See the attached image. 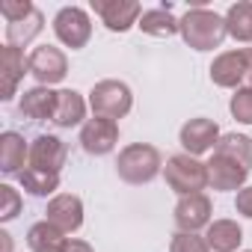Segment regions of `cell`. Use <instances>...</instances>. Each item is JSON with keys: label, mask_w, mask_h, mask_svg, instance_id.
<instances>
[{"label": "cell", "mask_w": 252, "mask_h": 252, "mask_svg": "<svg viewBox=\"0 0 252 252\" xmlns=\"http://www.w3.org/2000/svg\"><path fill=\"white\" fill-rule=\"evenodd\" d=\"M181 27V39L193 48V51H214L222 45V39L228 36L225 30V18H220L217 12L205 9V6H193L187 9V15L178 21Z\"/></svg>", "instance_id": "6da1fadb"}, {"label": "cell", "mask_w": 252, "mask_h": 252, "mask_svg": "<svg viewBox=\"0 0 252 252\" xmlns=\"http://www.w3.org/2000/svg\"><path fill=\"white\" fill-rule=\"evenodd\" d=\"M160 169H163L160 152L155 146H146V143H134L128 149H122L119 160H116L119 178L128 184H149L152 178H158Z\"/></svg>", "instance_id": "7a4b0ae2"}, {"label": "cell", "mask_w": 252, "mask_h": 252, "mask_svg": "<svg viewBox=\"0 0 252 252\" xmlns=\"http://www.w3.org/2000/svg\"><path fill=\"white\" fill-rule=\"evenodd\" d=\"M163 178H166V184H169L178 196L202 193V190L208 187V166L199 163L193 155H175V158L166 160Z\"/></svg>", "instance_id": "3957f363"}, {"label": "cell", "mask_w": 252, "mask_h": 252, "mask_svg": "<svg viewBox=\"0 0 252 252\" xmlns=\"http://www.w3.org/2000/svg\"><path fill=\"white\" fill-rule=\"evenodd\" d=\"M89 107L95 116H104V119H122L128 116L131 107H134V95L128 89V83L122 80H98L89 92Z\"/></svg>", "instance_id": "277c9868"}, {"label": "cell", "mask_w": 252, "mask_h": 252, "mask_svg": "<svg viewBox=\"0 0 252 252\" xmlns=\"http://www.w3.org/2000/svg\"><path fill=\"white\" fill-rule=\"evenodd\" d=\"M54 33H57V39L65 48L77 51V48H83L92 39V21H89V15L80 6H65L54 18Z\"/></svg>", "instance_id": "5b68a950"}, {"label": "cell", "mask_w": 252, "mask_h": 252, "mask_svg": "<svg viewBox=\"0 0 252 252\" xmlns=\"http://www.w3.org/2000/svg\"><path fill=\"white\" fill-rule=\"evenodd\" d=\"M27 63H30V74L39 80V86H54V83L65 80V74H68V60L54 45H39L27 57Z\"/></svg>", "instance_id": "8992f818"}, {"label": "cell", "mask_w": 252, "mask_h": 252, "mask_svg": "<svg viewBox=\"0 0 252 252\" xmlns=\"http://www.w3.org/2000/svg\"><path fill=\"white\" fill-rule=\"evenodd\" d=\"M119 143V122L104 119V116H92L83 128H80V146L86 155H110Z\"/></svg>", "instance_id": "52a82bcc"}, {"label": "cell", "mask_w": 252, "mask_h": 252, "mask_svg": "<svg viewBox=\"0 0 252 252\" xmlns=\"http://www.w3.org/2000/svg\"><path fill=\"white\" fill-rule=\"evenodd\" d=\"M92 9L101 15L104 27L113 33H125L143 18V6L137 0H92Z\"/></svg>", "instance_id": "ba28073f"}, {"label": "cell", "mask_w": 252, "mask_h": 252, "mask_svg": "<svg viewBox=\"0 0 252 252\" xmlns=\"http://www.w3.org/2000/svg\"><path fill=\"white\" fill-rule=\"evenodd\" d=\"M181 146H184V155H205L211 149H217L220 143V128H217V122L211 119H190L184 128H181Z\"/></svg>", "instance_id": "9c48e42d"}, {"label": "cell", "mask_w": 252, "mask_h": 252, "mask_svg": "<svg viewBox=\"0 0 252 252\" xmlns=\"http://www.w3.org/2000/svg\"><path fill=\"white\" fill-rule=\"evenodd\" d=\"M45 220L51 225H57L60 231H77L83 225V202L71 193H60L48 202V211H45Z\"/></svg>", "instance_id": "30bf717a"}, {"label": "cell", "mask_w": 252, "mask_h": 252, "mask_svg": "<svg viewBox=\"0 0 252 252\" xmlns=\"http://www.w3.org/2000/svg\"><path fill=\"white\" fill-rule=\"evenodd\" d=\"M175 222L181 231H199V228L211 225V199L205 193L181 196L175 205Z\"/></svg>", "instance_id": "8fae6325"}, {"label": "cell", "mask_w": 252, "mask_h": 252, "mask_svg": "<svg viewBox=\"0 0 252 252\" xmlns=\"http://www.w3.org/2000/svg\"><path fill=\"white\" fill-rule=\"evenodd\" d=\"M65 158H68V149L60 137H51V134H42L33 140L30 146V166L36 169H48V172H60L65 166Z\"/></svg>", "instance_id": "7c38bea8"}, {"label": "cell", "mask_w": 252, "mask_h": 252, "mask_svg": "<svg viewBox=\"0 0 252 252\" xmlns=\"http://www.w3.org/2000/svg\"><path fill=\"white\" fill-rule=\"evenodd\" d=\"M24 71H30V63L24 60L21 48H12V45H3L0 48V98L9 101L24 77Z\"/></svg>", "instance_id": "4fadbf2b"}, {"label": "cell", "mask_w": 252, "mask_h": 252, "mask_svg": "<svg viewBox=\"0 0 252 252\" xmlns=\"http://www.w3.org/2000/svg\"><path fill=\"white\" fill-rule=\"evenodd\" d=\"M205 166H208V184L214 190H240L246 175H249V169H243L240 163H234V160H228L217 152Z\"/></svg>", "instance_id": "5bb4252c"}, {"label": "cell", "mask_w": 252, "mask_h": 252, "mask_svg": "<svg viewBox=\"0 0 252 252\" xmlns=\"http://www.w3.org/2000/svg\"><path fill=\"white\" fill-rule=\"evenodd\" d=\"M30 158V149L24 143L21 134L15 131H6V134H0V172L3 175H21L24 169V160Z\"/></svg>", "instance_id": "9a60e30c"}, {"label": "cell", "mask_w": 252, "mask_h": 252, "mask_svg": "<svg viewBox=\"0 0 252 252\" xmlns=\"http://www.w3.org/2000/svg\"><path fill=\"white\" fill-rule=\"evenodd\" d=\"M86 119V101L74 89H60L57 92V110H54V125L57 128H74Z\"/></svg>", "instance_id": "2e32d148"}, {"label": "cell", "mask_w": 252, "mask_h": 252, "mask_svg": "<svg viewBox=\"0 0 252 252\" xmlns=\"http://www.w3.org/2000/svg\"><path fill=\"white\" fill-rule=\"evenodd\" d=\"M18 110L21 116L33 119V122H45V119H54V110H57V92H51L48 86H36V89H27L18 101Z\"/></svg>", "instance_id": "e0dca14e"}, {"label": "cell", "mask_w": 252, "mask_h": 252, "mask_svg": "<svg viewBox=\"0 0 252 252\" xmlns=\"http://www.w3.org/2000/svg\"><path fill=\"white\" fill-rule=\"evenodd\" d=\"M243 54L240 51H225L220 54L214 63H211V80L217 86H225V89H234L243 83Z\"/></svg>", "instance_id": "ac0fdd59"}, {"label": "cell", "mask_w": 252, "mask_h": 252, "mask_svg": "<svg viewBox=\"0 0 252 252\" xmlns=\"http://www.w3.org/2000/svg\"><path fill=\"white\" fill-rule=\"evenodd\" d=\"M27 246H30L33 252H65L68 237H65V231H60L57 225H51L48 220H42V222L30 225V231H27Z\"/></svg>", "instance_id": "d6986e66"}, {"label": "cell", "mask_w": 252, "mask_h": 252, "mask_svg": "<svg viewBox=\"0 0 252 252\" xmlns=\"http://www.w3.org/2000/svg\"><path fill=\"white\" fill-rule=\"evenodd\" d=\"M205 240L214 252H237V246L243 243V231L234 220H214L208 225Z\"/></svg>", "instance_id": "ffe728a7"}, {"label": "cell", "mask_w": 252, "mask_h": 252, "mask_svg": "<svg viewBox=\"0 0 252 252\" xmlns=\"http://www.w3.org/2000/svg\"><path fill=\"white\" fill-rule=\"evenodd\" d=\"M225 30L234 42H252V0H237L228 6Z\"/></svg>", "instance_id": "44dd1931"}, {"label": "cell", "mask_w": 252, "mask_h": 252, "mask_svg": "<svg viewBox=\"0 0 252 252\" xmlns=\"http://www.w3.org/2000/svg\"><path fill=\"white\" fill-rule=\"evenodd\" d=\"M137 27H140L143 33H149V36H158V39H169V36H175V33H181V27H178V21L172 18V12H169V6H158V9H146Z\"/></svg>", "instance_id": "7402d4cb"}, {"label": "cell", "mask_w": 252, "mask_h": 252, "mask_svg": "<svg viewBox=\"0 0 252 252\" xmlns=\"http://www.w3.org/2000/svg\"><path fill=\"white\" fill-rule=\"evenodd\" d=\"M214 152L228 158V160H234V163H240L243 169H252V140L246 134H225V137H220Z\"/></svg>", "instance_id": "603a6c76"}, {"label": "cell", "mask_w": 252, "mask_h": 252, "mask_svg": "<svg viewBox=\"0 0 252 252\" xmlns=\"http://www.w3.org/2000/svg\"><path fill=\"white\" fill-rule=\"evenodd\" d=\"M42 27H45V18H42L39 9H33L24 21L6 24V45H12V48H24V45H30V42L42 33Z\"/></svg>", "instance_id": "cb8c5ba5"}, {"label": "cell", "mask_w": 252, "mask_h": 252, "mask_svg": "<svg viewBox=\"0 0 252 252\" xmlns=\"http://www.w3.org/2000/svg\"><path fill=\"white\" fill-rule=\"evenodd\" d=\"M21 187L33 196H51L60 187V172H48V169H36V166H24V172L18 175Z\"/></svg>", "instance_id": "d4e9b609"}, {"label": "cell", "mask_w": 252, "mask_h": 252, "mask_svg": "<svg viewBox=\"0 0 252 252\" xmlns=\"http://www.w3.org/2000/svg\"><path fill=\"white\" fill-rule=\"evenodd\" d=\"M231 116L243 125H252V89L249 86H240L234 95H231V104H228Z\"/></svg>", "instance_id": "484cf974"}, {"label": "cell", "mask_w": 252, "mask_h": 252, "mask_svg": "<svg viewBox=\"0 0 252 252\" xmlns=\"http://www.w3.org/2000/svg\"><path fill=\"white\" fill-rule=\"evenodd\" d=\"M169 252H211V246L196 231H178L169 243Z\"/></svg>", "instance_id": "4316f807"}, {"label": "cell", "mask_w": 252, "mask_h": 252, "mask_svg": "<svg viewBox=\"0 0 252 252\" xmlns=\"http://www.w3.org/2000/svg\"><path fill=\"white\" fill-rule=\"evenodd\" d=\"M0 196H3L0 220H3V222H9V220H15V217H18V211H21V196H18V190H12L9 184H3V187H0Z\"/></svg>", "instance_id": "83f0119b"}, {"label": "cell", "mask_w": 252, "mask_h": 252, "mask_svg": "<svg viewBox=\"0 0 252 252\" xmlns=\"http://www.w3.org/2000/svg\"><path fill=\"white\" fill-rule=\"evenodd\" d=\"M36 6L30 3V0H21V3H12V0H6V3H0V15L6 18V24H15V21H24Z\"/></svg>", "instance_id": "f1b7e54d"}, {"label": "cell", "mask_w": 252, "mask_h": 252, "mask_svg": "<svg viewBox=\"0 0 252 252\" xmlns=\"http://www.w3.org/2000/svg\"><path fill=\"white\" fill-rule=\"evenodd\" d=\"M234 208H237V214H243V217H249V220H252V187H243V190L237 193Z\"/></svg>", "instance_id": "f546056e"}, {"label": "cell", "mask_w": 252, "mask_h": 252, "mask_svg": "<svg viewBox=\"0 0 252 252\" xmlns=\"http://www.w3.org/2000/svg\"><path fill=\"white\" fill-rule=\"evenodd\" d=\"M240 54H243V86H249L252 89V48H240Z\"/></svg>", "instance_id": "4dcf8cb0"}, {"label": "cell", "mask_w": 252, "mask_h": 252, "mask_svg": "<svg viewBox=\"0 0 252 252\" xmlns=\"http://www.w3.org/2000/svg\"><path fill=\"white\" fill-rule=\"evenodd\" d=\"M65 252H95L86 240H68V246H65Z\"/></svg>", "instance_id": "1f68e13d"}, {"label": "cell", "mask_w": 252, "mask_h": 252, "mask_svg": "<svg viewBox=\"0 0 252 252\" xmlns=\"http://www.w3.org/2000/svg\"><path fill=\"white\" fill-rule=\"evenodd\" d=\"M246 252H252V249H246Z\"/></svg>", "instance_id": "d6a6232c"}]
</instances>
